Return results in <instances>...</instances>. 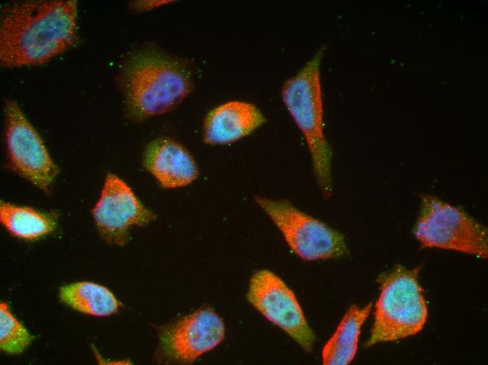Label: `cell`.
Instances as JSON below:
<instances>
[{"label": "cell", "mask_w": 488, "mask_h": 365, "mask_svg": "<svg viewBox=\"0 0 488 365\" xmlns=\"http://www.w3.org/2000/svg\"><path fill=\"white\" fill-rule=\"evenodd\" d=\"M33 337L10 311L6 303L0 304V347L8 354H19L30 344Z\"/></svg>", "instance_id": "2e32d148"}, {"label": "cell", "mask_w": 488, "mask_h": 365, "mask_svg": "<svg viewBox=\"0 0 488 365\" xmlns=\"http://www.w3.org/2000/svg\"><path fill=\"white\" fill-rule=\"evenodd\" d=\"M76 1H29L6 6L1 18L0 60L5 67L43 64L77 39Z\"/></svg>", "instance_id": "6da1fadb"}, {"label": "cell", "mask_w": 488, "mask_h": 365, "mask_svg": "<svg viewBox=\"0 0 488 365\" xmlns=\"http://www.w3.org/2000/svg\"><path fill=\"white\" fill-rule=\"evenodd\" d=\"M255 201L269 216L285 241L306 260L338 258L348 253L344 235L296 208L287 200L256 197Z\"/></svg>", "instance_id": "8992f818"}, {"label": "cell", "mask_w": 488, "mask_h": 365, "mask_svg": "<svg viewBox=\"0 0 488 365\" xmlns=\"http://www.w3.org/2000/svg\"><path fill=\"white\" fill-rule=\"evenodd\" d=\"M60 298L75 310L96 317L111 315L117 312L121 306V303L109 289L88 281L62 286Z\"/></svg>", "instance_id": "9a60e30c"}, {"label": "cell", "mask_w": 488, "mask_h": 365, "mask_svg": "<svg viewBox=\"0 0 488 365\" xmlns=\"http://www.w3.org/2000/svg\"><path fill=\"white\" fill-rule=\"evenodd\" d=\"M5 115L10 166L18 175L48 192L59 173L58 167L15 102L6 101Z\"/></svg>", "instance_id": "52a82bcc"}, {"label": "cell", "mask_w": 488, "mask_h": 365, "mask_svg": "<svg viewBox=\"0 0 488 365\" xmlns=\"http://www.w3.org/2000/svg\"><path fill=\"white\" fill-rule=\"evenodd\" d=\"M320 48L281 89L283 102L306 140L318 186L325 198L332 193L330 145L324 134L323 102L320 67Z\"/></svg>", "instance_id": "3957f363"}, {"label": "cell", "mask_w": 488, "mask_h": 365, "mask_svg": "<svg viewBox=\"0 0 488 365\" xmlns=\"http://www.w3.org/2000/svg\"><path fill=\"white\" fill-rule=\"evenodd\" d=\"M372 303L360 308L352 305L347 310L336 331L322 350L325 365H346L354 359L362 324L372 310Z\"/></svg>", "instance_id": "4fadbf2b"}, {"label": "cell", "mask_w": 488, "mask_h": 365, "mask_svg": "<svg viewBox=\"0 0 488 365\" xmlns=\"http://www.w3.org/2000/svg\"><path fill=\"white\" fill-rule=\"evenodd\" d=\"M414 234L422 248L488 256L487 228L463 209L428 194L421 195Z\"/></svg>", "instance_id": "5b68a950"}, {"label": "cell", "mask_w": 488, "mask_h": 365, "mask_svg": "<svg viewBox=\"0 0 488 365\" xmlns=\"http://www.w3.org/2000/svg\"><path fill=\"white\" fill-rule=\"evenodd\" d=\"M419 271V268L398 265L381 277V291L367 347L405 338L423 328L428 310L418 281Z\"/></svg>", "instance_id": "277c9868"}, {"label": "cell", "mask_w": 488, "mask_h": 365, "mask_svg": "<svg viewBox=\"0 0 488 365\" xmlns=\"http://www.w3.org/2000/svg\"><path fill=\"white\" fill-rule=\"evenodd\" d=\"M248 301L267 319L287 333L306 352H311L315 334L294 294L272 272L257 271L251 278Z\"/></svg>", "instance_id": "9c48e42d"}, {"label": "cell", "mask_w": 488, "mask_h": 365, "mask_svg": "<svg viewBox=\"0 0 488 365\" xmlns=\"http://www.w3.org/2000/svg\"><path fill=\"white\" fill-rule=\"evenodd\" d=\"M121 82L127 114L135 121L169 112L192 88L188 67L153 48L139 51L128 61Z\"/></svg>", "instance_id": "7a4b0ae2"}, {"label": "cell", "mask_w": 488, "mask_h": 365, "mask_svg": "<svg viewBox=\"0 0 488 365\" xmlns=\"http://www.w3.org/2000/svg\"><path fill=\"white\" fill-rule=\"evenodd\" d=\"M266 119L252 103L232 100L212 109L205 119L203 139L211 145H224L251 134Z\"/></svg>", "instance_id": "7c38bea8"}, {"label": "cell", "mask_w": 488, "mask_h": 365, "mask_svg": "<svg viewBox=\"0 0 488 365\" xmlns=\"http://www.w3.org/2000/svg\"><path fill=\"white\" fill-rule=\"evenodd\" d=\"M92 212L100 237L109 244L119 246L128 241L132 226H145L156 218L132 189L112 173L107 175Z\"/></svg>", "instance_id": "30bf717a"}, {"label": "cell", "mask_w": 488, "mask_h": 365, "mask_svg": "<svg viewBox=\"0 0 488 365\" xmlns=\"http://www.w3.org/2000/svg\"><path fill=\"white\" fill-rule=\"evenodd\" d=\"M144 168L167 189L187 186L198 176L191 154L177 141L159 138L151 142L143 155Z\"/></svg>", "instance_id": "8fae6325"}, {"label": "cell", "mask_w": 488, "mask_h": 365, "mask_svg": "<svg viewBox=\"0 0 488 365\" xmlns=\"http://www.w3.org/2000/svg\"><path fill=\"white\" fill-rule=\"evenodd\" d=\"M222 319L210 308L201 309L158 329L156 359L166 364H189L224 338Z\"/></svg>", "instance_id": "ba28073f"}, {"label": "cell", "mask_w": 488, "mask_h": 365, "mask_svg": "<svg viewBox=\"0 0 488 365\" xmlns=\"http://www.w3.org/2000/svg\"><path fill=\"white\" fill-rule=\"evenodd\" d=\"M55 211L41 212L27 206L1 201L0 220L13 236L36 240L53 232L57 225Z\"/></svg>", "instance_id": "5bb4252c"}]
</instances>
